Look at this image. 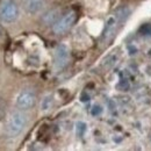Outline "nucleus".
<instances>
[{"instance_id":"obj_11","label":"nucleus","mask_w":151,"mask_h":151,"mask_svg":"<svg viewBox=\"0 0 151 151\" xmlns=\"http://www.w3.org/2000/svg\"><path fill=\"white\" fill-rule=\"evenodd\" d=\"M116 59H117V56H116V55H111V56H109L107 59H106V60H105L104 66H105L106 69H111L114 64H115Z\"/></svg>"},{"instance_id":"obj_5","label":"nucleus","mask_w":151,"mask_h":151,"mask_svg":"<svg viewBox=\"0 0 151 151\" xmlns=\"http://www.w3.org/2000/svg\"><path fill=\"white\" fill-rule=\"evenodd\" d=\"M35 102H36V94L34 91L29 88L23 90L17 98V106L22 111L30 109L32 107H34Z\"/></svg>"},{"instance_id":"obj_9","label":"nucleus","mask_w":151,"mask_h":151,"mask_svg":"<svg viewBox=\"0 0 151 151\" xmlns=\"http://www.w3.org/2000/svg\"><path fill=\"white\" fill-rule=\"evenodd\" d=\"M52 102H54V98L51 94L45 95L42 101H41V111L42 112H48L51 107H52Z\"/></svg>"},{"instance_id":"obj_1","label":"nucleus","mask_w":151,"mask_h":151,"mask_svg":"<svg viewBox=\"0 0 151 151\" xmlns=\"http://www.w3.org/2000/svg\"><path fill=\"white\" fill-rule=\"evenodd\" d=\"M28 117L23 112H14L9 116L7 122V132L11 137H15L26 128Z\"/></svg>"},{"instance_id":"obj_2","label":"nucleus","mask_w":151,"mask_h":151,"mask_svg":"<svg viewBox=\"0 0 151 151\" xmlns=\"http://www.w3.org/2000/svg\"><path fill=\"white\" fill-rule=\"evenodd\" d=\"M19 17V7L14 0H2L0 4V19L6 23H12Z\"/></svg>"},{"instance_id":"obj_3","label":"nucleus","mask_w":151,"mask_h":151,"mask_svg":"<svg viewBox=\"0 0 151 151\" xmlns=\"http://www.w3.org/2000/svg\"><path fill=\"white\" fill-rule=\"evenodd\" d=\"M77 19V14L76 12L71 11L68 12L66 14H64L63 17H60L59 19L57 20V22L55 24H52V32L56 35H62L64 33H66L76 22Z\"/></svg>"},{"instance_id":"obj_13","label":"nucleus","mask_w":151,"mask_h":151,"mask_svg":"<svg viewBox=\"0 0 151 151\" xmlns=\"http://www.w3.org/2000/svg\"><path fill=\"white\" fill-rule=\"evenodd\" d=\"M101 113H102V108H101V106H99V105L93 106L92 109H91V114H92L93 116H99Z\"/></svg>"},{"instance_id":"obj_4","label":"nucleus","mask_w":151,"mask_h":151,"mask_svg":"<svg viewBox=\"0 0 151 151\" xmlns=\"http://www.w3.org/2000/svg\"><path fill=\"white\" fill-rule=\"evenodd\" d=\"M70 59V51L69 48L65 44H59L57 45L54 55V68L56 71L63 70L68 64Z\"/></svg>"},{"instance_id":"obj_6","label":"nucleus","mask_w":151,"mask_h":151,"mask_svg":"<svg viewBox=\"0 0 151 151\" xmlns=\"http://www.w3.org/2000/svg\"><path fill=\"white\" fill-rule=\"evenodd\" d=\"M119 22H122L121 20L117 18L116 14H114L112 17H109L107 22H106V26H105V30H104V42H109L115 35V32H116V27H117V23Z\"/></svg>"},{"instance_id":"obj_8","label":"nucleus","mask_w":151,"mask_h":151,"mask_svg":"<svg viewBox=\"0 0 151 151\" xmlns=\"http://www.w3.org/2000/svg\"><path fill=\"white\" fill-rule=\"evenodd\" d=\"M59 14H60V11L56 8V9H51L49 12H47L43 18H42V21L44 24L47 26H50V24H55L57 22V20L59 19Z\"/></svg>"},{"instance_id":"obj_10","label":"nucleus","mask_w":151,"mask_h":151,"mask_svg":"<svg viewBox=\"0 0 151 151\" xmlns=\"http://www.w3.org/2000/svg\"><path fill=\"white\" fill-rule=\"evenodd\" d=\"M86 129H87V126H86L85 122L78 121V122L76 123V132H77V135H78L79 137H83V136H84Z\"/></svg>"},{"instance_id":"obj_15","label":"nucleus","mask_w":151,"mask_h":151,"mask_svg":"<svg viewBox=\"0 0 151 151\" xmlns=\"http://www.w3.org/2000/svg\"><path fill=\"white\" fill-rule=\"evenodd\" d=\"M90 100V95L87 94V93H81L80 95V101H83V102H86V101H88Z\"/></svg>"},{"instance_id":"obj_12","label":"nucleus","mask_w":151,"mask_h":151,"mask_svg":"<svg viewBox=\"0 0 151 151\" xmlns=\"http://www.w3.org/2000/svg\"><path fill=\"white\" fill-rule=\"evenodd\" d=\"M139 33L142 35H151V23H145L139 28Z\"/></svg>"},{"instance_id":"obj_7","label":"nucleus","mask_w":151,"mask_h":151,"mask_svg":"<svg viewBox=\"0 0 151 151\" xmlns=\"http://www.w3.org/2000/svg\"><path fill=\"white\" fill-rule=\"evenodd\" d=\"M23 5L29 14H36L43 8L44 0H23Z\"/></svg>"},{"instance_id":"obj_14","label":"nucleus","mask_w":151,"mask_h":151,"mask_svg":"<svg viewBox=\"0 0 151 151\" xmlns=\"http://www.w3.org/2000/svg\"><path fill=\"white\" fill-rule=\"evenodd\" d=\"M117 87H119V88H121L122 91H127V90L129 88V84H128V81H127L126 79H122V80L119 83Z\"/></svg>"},{"instance_id":"obj_16","label":"nucleus","mask_w":151,"mask_h":151,"mask_svg":"<svg viewBox=\"0 0 151 151\" xmlns=\"http://www.w3.org/2000/svg\"><path fill=\"white\" fill-rule=\"evenodd\" d=\"M1 35H2V32H1V29H0V36H1Z\"/></svg>"}]
</instances>
